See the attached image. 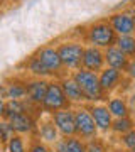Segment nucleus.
<instances>
[{"label": "nucleus", "mask_w": 135, "mask_h": 152, "mask_svg": "<svg viewBox=\"0 0 135 152\" xmlns=\"http://www.w3.org/2000/svg\"><path fill=\"white\" fill-rule=\"evenodd\" d=\"M81 41L85 46H95L100 49H107L110 46H115L117 34L112 29L110 22L107 19H100L91 24H88L86 27H83V37Z\"/></svg>", "instance_id": "obj_1"}, {"label": "nucleus", "mask_w": 135, "mask_h": 152, "mask_svg": "<svg viewBox=\"0 0 135 152\" xmlns=\"http://www.w3.org/2000/svg\"><path fill=\"white\" fill-rule=\"evenodd\" d=\"M56 49H58V54L61 58V63H63V68L66 73H73V71L81 68L83 53H85V42L81 39L59 41L56 44Z\"/></svg>", "instance_id": "obj_2"}, {"label": "nucleus", "mask_w": 135, "mask_h": 152, "mask_svg": "<svg viewBox=\"0 0 135 152\" xmlns=\"http://www.w3.org/2000/svg\"><path fill=\"white\" fill-rule=\"evenodd\" d=\"M73 76L78 85H80L81 91L85 95V100L86 103H100L101 100H105V95H103L101 88H100V81H98V73H93V71H88V69H80L69 73Z\"/></svg>", "instance_id": "obj_3"}, {"label": "nucleus", "mask_w": 135, "mask_h": 152, "mask_svg": "<svg viewBox=\"0 0 135 152\" xmlns=\"http://www.w3.org/2000/svg\"><path fill=\"white\" fill-rule=\"evenodd\" d=\"M74 135L80 137L81 140H91L95 137H98V129L95 125V120H93L90 110H88V105H76L74 108Z\"/></svg>", "instance_id": "obj_4"}, {"label": "nucleus", "mask_w": 135, "mask_h": 152, "mask_svg": "<svg viewBox=\"0 0 135 152\" xmlns=\"http://www.w3.org/2000/svg\"><path fill=\"white\" fill-rule=\"evenodd\" d=\"M41 108L46 113H54L58 110H64V108H73V105L68 102L64 91L59 85V80H49L47 85V91H46V96H44L42 103H41Z\"/></svg>", "instance_id": "obj_5"}, {"label": "nucleus", "mask_w": 135, "mask_h": 152, "mask_svg": "<svg viewBox=\"0 0 135 152\" xmlns=\"http://www.w3.org/2000/svg\"><path fill=\"white\" fill-rule=\"evenodd\" d=\"M37 56V59L44 64V68L49 71V75L53 80H59L61 76L66 75L64 68H63V63H61V58L58 54V49L54 44H46V46H41V48L34 53Z\"/></svg>", "instance_id": "obj_6"}, {"label": "nucleus", "mask_w": 135, "mask_h": 152, "mask_svg": "<svg viewBox=\"0 0 135 152\" xmlns=\"http://www.w3.org/2000/svg\"><path fill=\"white\" fill-rule=\"evenodd\" d=\"M117 36H134L135 34V15L132 10H118L107 17Z\"/></svg>", "instance_id": "obj_7"}, {"label": "nucleus", "mask_w": 135, "mask_h": 152, "mask_svg": "<svg viewBox=\"0 0 135 152\" xmlns=\"http://www.w3.org/2000/svg\"><path fill=\"white\" fill-rule=\"evenodd\" d=\"M125 73L118 69H112V68H103L100 73H98V81H100V88L105 96H110L115 90H118L120 85L125 81Z\"/></svg>", "instance_id": "obj_8"}, {"label": "nucleus", "mask_w": 135, "mask_h": 152, "mask_svg": "<svg viewBox=\"0 0 135 152\" xmlns=\"http://www.w3.org/2000/svg\"><path fill=\"white\" fill-rule=\"evenodd\" d=\"M88 105V110L91 113L93 120H95V125L100 134L107 135V134H112V124H113V117L112 113L108 112L107 105L105 103H86Z\"/></svg>", "instance_id": "obj_9"}, {"label": "nucleus", "mask_w": 135, "mask_h": 152, "mask_svg": "<svg viewBox=\"0 0 135 152\" xmlns=\"http://www.w3.org/2000/svg\"><path fill=\"white\" fill-rule=\"evenodd\" d=\"M53 124L59 132L61 137H73L74 135V110L73 108H64L58 110L54 113L49 115Z\"/></svg>", "instance_id": "obj_10"}, {"label": "nucleus", "mask_w": 135, "mask_h": 152, "mask_svg": "<svg viewBox=\"0 0 135 152\" xmlns=\"http://www.w3.org/2000/svg\"><path fill=\"white\" fill-rule=\"evenodd\" d=\"M12 129L15 132L17 135L22 137H32L36 135V127H37V118L34 117L32 113L29 112H24V113L14 115L9 118Z\"/></svg>", "instance_id": "obj_11"}, {"label": "nucleus", "mask_w": 135, "mask_h": 152, "mask_svg": "<svg viewBox=\"0 0 135 152\" xmlns=\"http://www.w3.org/2000/svg\"><path fill=\"white\" fill-rule=\"evenodd\" d=\"M81 68L93 73H100L105 68V54L103 49L95 48V46H85V53H83V63Z\"/></svg>", "instance_id": "obj_12"}, {"label": "nucleus", "mask_w": 135, "mask_h": 152, "mask_svg": "<svg viewBox=\"0 0 135 152\" xmlns=\"http://www.w3.org/2000/svg\"><path fill=\"white\" fill-rule=\"evenodd\" d=\"M47 85L49 80L46 78H31V80H26V86H27V102H31L36 107H41L44 96H46V91H47Z\"/></svg>", "instance_id": "obj_13"}, {"label": "nucleus", "mask_w": 135, "mask_h": 152, "mask_svg": "<svg viewBox=\"0 0 135 152\" xmlns=\"http://www.w3.org/2000/svg\"><path fill=\"white\" fill-rule=\"evenodd\" d=\"M59 85L61 88H63V91H64L66 98H68V102H69L71 105H83L86 103V100H85V95H83V91H81L80 85L73 80V76L69 75V73H66L64 76H61L59 78Z\"/></svg>", "instance_id": "obj_14"}, {"label": "nucleus", "mask_w": 135, "mask_h": 152, "mask_svg": "<svg viewBox=\"0 0 135 152\" xmlns=\"http://www.w3.org/2000/svg\"><path fill=\"white\" fill-rule=\"evenodd\" d=\"M36 137L41 139L44 144H47V145H54L56 142L61 139L59 132L56 129V125L53 124V120L51 117L49 118H41L37 120V127H36Z\"/></svg>", "instance_id": "obj_15"}, {"label": "nucleus", "mask_w": 135, "mask_h": 152, "mask_svg": "<svg viewBox=\"0 0 135 152\" xmlns=\"http://www.w3.org/2000/svg\"><path fill=\"white\" fill-rule=\"evenodd\" d=\"M0 91L5 96V100H26L27 98V86L26 80H9L7 83L0 85Z\"/></svg>", "instance_id": "obj_16"}, {"label": "nucleus", "mask_w": 135, "mask_h": 152, "mask_svg": "<svg viewBox=\"0 0 135 152\" xmlns=\"http://www.w3.org/2000/svg\"><path fill=\"white\" fill-rule=\"evenodd\" d=\"M103 54H105V66H107V68L125 71V68L128 64V58H127L117 46H110V48L103 49Z\"/></svg>", "instance_id": "obj_17"}, {"label": "nucleus", "mask_w": 135, "mask_h": 152, "mask_svg": "<svg viewBox=\"0 0 135 152\" xmlns=\"http://www.w3.org/2000/svg\"><path fill=\"white\" fill-rule=\"evenodd\" d=\"M107 108L108 112L112 113L113 118H122V117H127L130 115L128 110V103H127V98L120 96V95H110L107 98Z\"/></svg>", "instance_id": "obj_18"}, {"label": "nucleus", "mask_w": 135, "mask_h": 152, "mask_svg": "<svg viewBox=\"0 0 135 152\" xmlns=\"http://www.w3.org/2000/svg\"><path fill=\"white\" fill-rule=\"evenodd\" d=\"M26 69H27V73L32 76V78H46V80H53L51 75H49V71L44 68V64L37 59V56H36V54H31L29 58H27Z\"/></svg>", "instance_id": "obj_19"}, {"label": "nucleus", "mask_w": 135, "mask_h": 152, "mask_svg": "<svg viewBox=\"0 0 135 152\" xmlns=\"http://www.w3.org/2000/svg\"><path fill=\"white\" fill-rule=\"evenodd\" d=\"M135 129V118L132 115H127V117H122V118H113V124H112V134L115 135H123L127 132L134 130Z\"/></svg>", "instance_id": "obj_20"}, {"label": "nucleus", "mask_w": 135, "mask_h": 152, "mask_svg": "<svg viewBox=\"0 0 135 152\" xmlns=\"http://www.w3.org/2000/svg\"><path fill=\"white\" fill-rule=\"evenodd\" d=\"M115 46H117L128 59L135 58V37L134 36H117Z\"/></svg>", "instance_id": "obj_21"}, {"label": "nucleus", "mask_w": 135, "mask_h": 152, "mask_svg": "<svg viewBox=\"0 0 135 152\" xmlns=\"http://www.w3.org/2000/svg\"><path fill=\"white\" fill-rule=\"evenodd\" d=\"M4 151H5V152H27V140H26V137L14 134L10 140L4 145Z\"/></svg>", "instance_id": "obj_22"}, {"label": "nucleus", "mask_w": 135, "mask_h": 152, "mask_svg": "<svg viewBox=\"0 0 135 152\" xmlns=\"http://www.w3.org/2000/svg\"><path fill=\"white\" fill-rule=\"evenodd\" d=\"M86 152H110V147L105 139L95 137L91 140H86Z\"/></svg>", "instance_id": "obj_23"}, {"label": "nucleus", "mask_w": 135, "mask_h": 152, "mask_svg": "<svg viewBox=\"0 0 135 152\" xmlns=\"http://www.w3.org/2000/svg\"><path fill=\"white\" fill-rule=\"evenodd\" d=\"M14 134H15V132H14V129H12L10 122H9L7 118H0V144H2V147L10 140Z\"/></svg>", "instance_id": "obj_24"}, {"label": "nucleus", "mask_w": 135, "mask_h": 152, "mask_svg": "<svg viewBox=\"0 0 135 152\" xmlns=\"http://www.w3.org/2000/svg\"><path fill=\"white\" fill-rule=\"evenodd\" d=\"M27 152H53V149H51V145L44 144L41 139L32 135L27 140Z\"/></svg>", "instance_id": "obj_25"}, {"label": "nucleus", "mask_w": 135, "mask_h": 152, "mask_svg": "<svg viewBox=\"0 0 135 152\" xmlns=\"http://www.w3.org/2000/svg\"><path fill=\"white\" fill-rule=\"evenodd\" d=\"M66 139V149L68 152H86V142L81 140L80 137H64Z\"/></svg>", "instance_id": "obj_26"}, {"label": "nucleus", "mask_w": 135, "mask_h": 152, "mask_svg": "<svg viewBox=\"0 0 135 152\" xmlns=\"http://www.w3.org/2000/svg\"><path fill=\"white\" fill-rule=\"evenodd\" d=\"M125 78L128 80V81H135V58L128 59V64L125 68Z\"/></svg>", "instance_id": "obj_27"}, {"label": "nucleus", "mask_w": 135, "mask_h": 152, "mask_svg": "<svg viewBox=\"0 0 135 152\" xmlns=\"http://www.w3.org/2000/svg\"><path fill=\"white\" fill-rule=\"evenodd\" d=\"M127 103H128L130 115L135 118V90H132V93L128 95V98H127Z\"/></svg>", "instance_id": "obj_28"}, {"label": "nucleus", "mask_w": 135, "mask_h": 152, "mask_svg": "<svg viewBox=\"0 0 135 152\" xmlns=\"http://www.w3.org/2000/svg\"><path fill=\"white\" fill-rule=\"evenodd\" d=\"M53 149H54V152H68V149H66V139H64V137H61L59 140H58V142L53 145Z\"/></svg>", "instance_id": "obj_29"}, {"label": "nucleus", "mask_w": 135, "mask_h": 152, "mask_svg": "<svg viewBox=\"0 0 135 152\" xmlns=\"http://www.w3.org/2000/svg\"><path fill=\"white\" fill-rule=\"evenodd\" d=\"M5 107H7V100L0 91V118H5Z\"/></svg>", "instance_id": "obj_30"}, {"label": "nucleus", "mask_w": 135, "mask_h": 152, "mask_svg": "<svg viewBox=\"0 0 135 152\" xmlns=\"http://www.w3.org/2000/svg\"><path fill=\"white\" fill-rule=\"evenodd\" d=\"M14 2H17V0H0V10L4 9V7L10 5V4H14Z\"/></svg>", "instance_id": "obj_31"}, {"label": "nucleus", "mask_w": 135, "mask_h": 152, "mask_svg": "<svg viewBox=\"0 0 135 152\" xmlns=\"http://www.w3.org/2000/svg\"><path fill=\"white\" fill-rule=\"evenodd\" d=\"M115 152H130V151H127V149H118V151H115Z\"/></svg>", "instance_id": "obj_32"}, {"label": "nucleus", "mask_w": 135, "mask_h": 152, "mask_svg": "<svg viewBox=\"0 0 135 152\" xmlns=\"http://www.w3.org/2000/svg\"><path fill=\"white\" fill-rule=\"evenodd\" d=\"M130 10H132V12H134V15H135V9H130Z\"/></svg>", "instance_id": "obj_33"}, {"label": "nucleus", "mask_w": 135, "mask_h": 152, "mask_svg": "<svg viewBox=\"0 0 135 152\" xmlns=\"http://www.w3.org/2000/svg\"><path fill=\"white\" fill-rule=\"evenodd\" d=\"M0 149H2V144H0Z\"/></svg>", "instance_id": "obj_34"}, {"label": "nucleus", "mask_w": 135, "mask_h": 152, "mask_svg": "<svg viewBox=\"0 0 135 152\" xmlns=\"http://www.w3.org/2000/svg\"><path fill=\"white\" fill-rule=\"evenodd\" d=\"M134 37H135V34H134Z\"/></svg>", "instance_id": "obj_35"}]
</instances>
